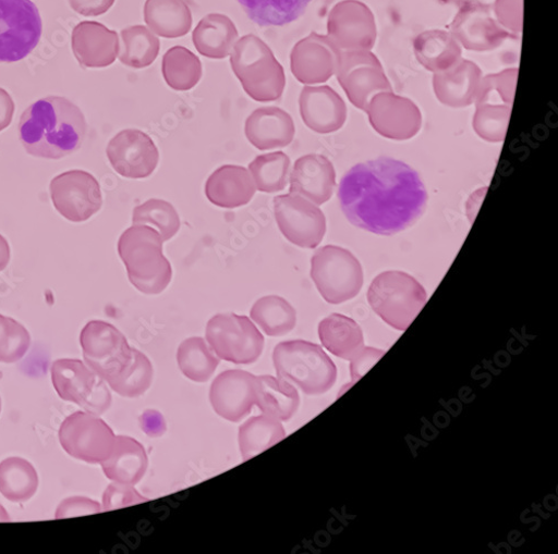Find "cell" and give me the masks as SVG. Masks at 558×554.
Here are the masks:
<instances>
[{
  "instance_id": "1",
  "label": "cell",
  "mask_w": 558,
  "mask_h": 554,
  "mask_svg": "<svg viewBox=\"0 0 558 554\" xmlns=\"http://www.w3.org/2000/svg\"><path fill=\"white\" fill-rule=\"evenodd\" d=\"M338 196L353 225L381 236L409 227L422 217L428 201L421 176L390 158L353 167L341 180Z\"/></svg>"
},
{
  "instance_id": "2",
  "label": "cell",
  "mask_w": 558,
  "mask_h": 554,
  "mask_svg": "<svg viewBox=\"0 0 558 554\" xmlns=\"http://www.w3.org/2000/svg\"><path fill=\"white\" fill-rule=\"evenodd\" d=\"M19 133L28 155L60 160L82 147L86 121L82 111L68 99L49 97L27 108L21 118Z\"/></svg>"
},
{
  "instance_id": "3",
  "label": "cell",
  "mask_w": 558,
  "mask_h": 554,
  "mask_svg": "<svg viewBox=\"0 0 558 554\" xmlns=\"http://www.w3.org/2000/svg\"><path fill=\"white\" fill-rule=\"evenodd\" d=\"M130 283L146 295H159L172 281V267L163 255V241L158 230L147 224H133L118 243Z\"/></svg>"
},
{
  "instance_id": "4",
  "label": "cell",
  "mask_w": 558,
  "mask_h": 554,
  "mask_svg": "<svg viewBox=\"0 0 558 554\" xmlns=\"http://www.w3.org/2000/svg\"><path fill=\"white\" fill-rule=\"evenodd\" d=\"M230 65L254 101L266 103L282 98L287 86L286 71L259 37H242L230 53Z\"/></svg>"
},
{
  "instance_id": "5",
  "label": "cell",
  "mask_w": 558,
  "mask_h": 554,
  "mask_svg": "<svg viewBox=\"0 0 558 554\" xmlns=\"http://www.w3.org/2000/svg\"><path fill=\"white\" fill-rule=\"evenodd\" d=\"M278 378L298 385L306 395L329 392L337 382L338 369L323 348L305 341L278 344L272 353Z\"/></svg>"
},
{
  "instance_id": "6",
  "label": "cell",
  "mask_w": 558,
  "mask_h": 554,
  "mask_svg": "<svg viewBox=\"0 0 558 554\" xmlns=\"http://www.w3.org/2000/svg\"><path fill=\"white\" fill-rule=\"evenodd\" d=\"M424 286L402 271H386L372 282L367 300L388 325L404 332L427 304Z\"/></svg>"
},
{
  "instance_id": "7",
  "label": "cell",
  "mask_w": 558,
  "mask_h": 554,
  "mask_svg": "<svg viewBox=\"0 0 558 554\" xmlns=\"http://www.w3.org/2000/svg\"><path fill=\"white\" fill-rule=\"evenodd\" d=\"M312 280L325 301L340 305L355 298L363 286V269L349 250L325 246L311 260Z\"/></svg>"
},
{
  "instance_id": "8",
  "label": "cell",
  "mask_w": 558,
  "mask_h": 554,
  "mask_svg": "<svg viewBox=\"0 0 558 554\" xmlns=\"http://www.w3.org/2000/svg\"><path fill=\"white\" fill-rule=\"evenodd\" d=\"M206 340L220 359L236 365L258 360L264 349V336L246 316L218 313L207 324Z\"/></svg>"
},
{
  "instance_id": "9",
  "label": "cell",
  "mask_w": 558,
  "mask_h": 554,
  "mask_svg": "<svg viewBox=\"0 0 558 554\" xmlns=\"http://www.w3.org/2000/svg\"><path fill=\"white\" fill-rule=\"evenodd\" d=\"M41 33L40 14L32 0H0V63L26 59Z\"/></svg>"
},
{
  "instance_id": "10",
  "label": "cell",
  "mask_w": 558,
  "mask_h": 554,
  "mask_svg": "<svg viewBox=\"0 0 558 554\" xmlns=\"http://www.w3.org/2000/svg\"><path fill=\"white\" fill-rule=\"evenodd\" d=\"M80 343L87 366L107 383L118 378L131 360L132 348L125 336L107 321H89Z\"/></svg>"
},
{
  "instance_id": "11",
  "label": "cell",
  "mask_w": 558,
  "mask_h": 554,
  "mask_svg": "<svg viewBox=\"0 0 558 554\" xmlns=\"http://www.w3.org/2000/svg\"><path fill=\"white\" fill-rule=\"evenodd\" d=\"M52 381L59 396L87 413L105 414L112 396L107 382L78 359H59L52 365Z\"/></svg>"
},
{
  "instance_id": "12",
  "label": "cell",
  "mask_w": 558,
  "mask_h": 554,
  "mask_svg": "<svg viewBox=\"0 0 558 554\" xmlns=\"http://www.w3.org/2000/svg\"><path fill=\"white\" fill-rule=\"evenodd\" d=\"M60 442L73 457L98 465L111 454L116 435L112 429L98 415L76 411L63 422Z\"/></svg>"
},
{
  "instance_id": "13",
  "label": "cell",
  "mask_w": 558,
  "mask_h": 554,
  "mask_svg": "<svg viewBox=\"0 0 558 554\" xmlns=\"http://www.w3.org/2000/svg\"><path fill=\"white\" fill-rule=\"evenodd\" d=\"M337 76L350 102L364 112L377 95L393 91L381 62L371 51L342 52Z\"/></svg>"
},
{
  "instance_id": "14",
  "label": "cell",
  "mask_w": 558,
  "mask_h": 554,
  "mask_svg": "<svg viewBox=\"0 0 558 554\" xmlns=\"http://www.w3.org/2000/svg\"><path fill=\"white\" fill-rule=\"evenodd\" d=\"M274 213L282 235L293 245L315 249L327 234V219L318 206L298 195L274 198Z\"/></svg>"
},
{
  "instance_id": "15",
  "label": "cell",
  "mask_w": 558,
  "mask_h": 554,
  "mask_svg": "<svg viewBox=\"0 0 558 554\" xmlns=\"http://www.w3.org/2000/svg\"><path fill=\"white\" fill-rule=\"evenodd\" d=\"M50 190L56 209L72 222L88 220L104 205L99 181L82 170L58 175L52 180Z\"/></svg>"
},
{
  "instance_id": "16",
  "label": "cell",
  "mask_w": 558,
  "mask_h": 554,
  "mask_svg": "<svg viewBox=\"0 0 558 554\" xmlns=\"http://www.w3.org/2000/svg\"><path fill=\"white\" fill-rule=\"evenodd\" d=\"M328 36L342 52L372 51L378 36L375 15L359 0H343L329 15Z\"/></svg>"
},
{
  "instance_id": "17",
  "label": "cell",
  "mask_w": 558,
  "mask_h": 554,
  "mask_svg": "<svg viewBox=\"0 0 558 554\" xmlns=\"http://www.w3.org/2000/svg\"><path fill=\"white\" fill-rule=\"evenodd\" d=\"M450 33L462 48L473 52H490L515 35L495 19L492 8L478 2L463 5L452 23Z\"/></svg>"
},
{
  "instance_id": "18",
  "label": "cell",
  "mask_w": 558,
  "mask_h": 554,
  "mask_svg": "<svg viewBox=\"0 0 558 554\" xmlns=\"http://www.w3.org/2000/svg\"><path fill=\"white\" fill-rule=\"evenodd\" d=\"M365 112L372 127L390 140H410L423 125L421 110L411 100L393 91L377 95L369 101Z\"/></svg>"
},
{
  "instance_id": "19",
  "label": "cell",
  "mask_w": 558,
  "mask_h": 554,
  "mask_svg": "<svg viewBox=\"0 0 558 554\" xmlns=\"http://www.w3.org/2000/svg\"><path fill=\"white\" fill-rule=\"evenodd\" d=\"M107 156L116 172L126 178H146L159 163V151L153 138L133 128L123 130L112 138Z\"/></svg>"
},
{
  "instance_id": "20",
  "label": "cell",
  "mask_w": 558,
  "mask_h": 554,
  "mask_svg": "<svg viewBox=\"0 0 558 554\" xmlns=\"http://www.w3.org/2000/svg\"><path fill=\"white\" fill-rule=\"evenodd\" d=\"M342 51L329 36L310 34L300 40L291 54V70L302 84H320L337 74Z\"/></svg>"
},
{
  "instance_id": "21",
  "label": "cell",
  "mask_w": 558,
  "mask_h": 554,
  "mask_svg": "<svg viewBox=\"0 0 558 554\" xmlns=\"http://www.w3.org/2000/svg\"><path fill=\"white\" fill-rule=\"evenodd\" d=\"M256 377L245 372L226 371L217 377L210 387V403L220 418L241 422L256 403Z\"/></svg>"
},
{
  "instance_id": "22",
  "label": "cell",
  "mask_w": 558,
  "mask_h": 554,
  "mask_svg": "<svg viewBox=\"0 0 558 554\" xmlns=\"http://www.w3.org/2000/svg\"><path fill=\"white\" fill-rule=\"evenodd\" d=\"M72 50L85 69H104L112 65L120 52L117 32L98 22H82L72 33Z\"/></svg>"
},
{
  "instance_id": "23",
  "label": "cell",
  "mask_w": 558,
  "mask_h": 554,
  "mask_svg": "<svg viewBox=\"0 0 558 554\" xmlns=\"http://www.w3.org/2000/svg\"><path fill=\"white\" fill-rule=\"evenodd\" d=\"M300 111L305 125L319 134L341 130L348 118L345 102L327 85L304 87L300 97Z\"/></svg>"
},
{
  "instance_id": "24",
  "label": "cell",
  "mask_w": 558,
  "mask_h": 554,
  "mask_svg": "<svg viewBox=\"0 0 558 554\" xmlns=\"http://www.w3.org/2000/svg\"><path fill=\"white\" fill-rule=\"evenodd\" d=\"M290 178V194L301 196L316 206L328 202L337 187V173L332 162L319 155H307L298 159Z\"/></svg>"
},
{
  "instance_id": "25",
  "label": "cell",
  "mask_w": 558,
  "mask_h": 554,
  "mask_svg": "<svg viewBox=\"0 0 558 554\" xmlns=\"http://www.w3.org/2000/svg\"><path fill=\"white\" fill-rule=\"evenodd\" d=\"M483 77V71L476 63L461 59L450 70L435 73V95L449 108L471 107L475 104Z\"/></svg>"
},
{
  "instance_id": "26",
  "label": "cell",
  "mask_w": 558,
  "mask_h": 554,
  "mask_svg": "<svg viewBox=\"0 0 558 554\" xmlns=\"http://www.w3.org/2000/svg\"><path fill=\"white\" fill-rule=\"evenodd\" d=\"M295 132L292 116L276 107L257 109L245 124L247 140L260 151L289 147L294 140Z\"/></svg>"
},
{
  "instance_id": "27",
  "label": "cell",
  "mask_w": 558,
  "mask_h": 554,
  "mask_svg": "<svg viewBox=\"0 0 558 554\" xmlns=\"http://www.w3.org/2000/svg\"><path fill=\"white\" fill-rule=\"evenodd\" d=\"M257 189L253 176L245 167L222 165L207 180L205 194L215 206L236 209L248 205Z\"/></svg>"
},
{
  "instance_id": "28",
  "label": "cell",
  "mask_w": 558,
  "mask_h": 554,
  "mask_svg": "<svg viewBox=\"0 0 558 554\" xmlns=\"http://www.w3.org/2000/svg\"><path fill=\"white\" fill-rule=\"evenodd\" d=\"M101 465L111 481L135 485L144 479L149 460L145 447L137 441L117 436L111 454Z\"/></svg>"
},
{
  "instance_id": "29",
  "label": "cell",
  "mask_w": 558,
  "mask_h": 554,
  "mask_svg": "<svg viewBox=\"0 0 558 554\" xmlns=\"http://www.w3.org/2000/svg\"><path fill=\"white\" fill-rule=\"evenodd\" d=\"M413 51L417 62L434 74L450 70L462 56L461 46L451 33L440 29L417 35L413 41Z\"/></svg>"
},
{
  "instance_id": "30",
  "label": "cell",
  "mask_w": 558,
  "mask_h": 554,
  "mask_svg": "<svg viewBox=\"0 0 558 554\" xmlns=\"http://www.w3.org/2000/svg\"><path fill=\"white\" fill-rule=\"evenodd\" d=\"M238 39L236 25L222 14L205 16L193 33V40L199 54L214 60L230 56Z\"/></svg>"
},
{
  "instance_id": "31",
  "label": "cell",
  "mask_w": 558,
  "mask_h": 554,
  "mask_svg": "<svg viewBox=\"0 0 558 554\" xmlns=\"http://www.w3.org/2000/svg\"><path fill=\"white\" fill-rule=\"evenodd\" d=\"M322 345L345 360L354 359L364 349V337L357 322L344 315L333 313L319 322Z\"/></svg>"
},
{
  "instance_id": "32",
  "label": "cell",
  "mask_w": 558,
  "mask_h": 554,
  "mask_svg": "<svg viewBox=\"0 0 558 554\" xmlns=\"http://www.w3.org/2000/svg\"><path fill=\"white\" fill-rule=\"evenodd\" d=\"M256 405L263 414L282 421H290L300 406L298 390L281 378H256Z\"/></svg>"
},
{
  "instance_id": "33",
  "label": "cell",
  "mask_w": 558,
  "mask_h": 554,
  "mask_svg": "<svg viewBox=\"0 0 558 554\" xmlns=\"http://www.w3.org/2000/svg\"><path fill=\"white\" fill-rule=\"evenodd\" d=\"M145 21L150 30L165 38L187 35L193 26V15L184 0H147Z\"/></svg>"
},
{
  "instance_id": "34",
  "label": "cell",
  "mask_w": 558,
  "mask_h": 554,
  "mask_svg": "<svg viewBox=\"0 0 558 554\" xmlns=\"http://www.w3.org/2000/svg\"><path fill=\"white\" fill-rule=\"evenodd\" d=\"M252 22L260 27H282L298 21L312 0H238Z\"/></svg>"
},
{
  "instance_id": "35",
  "label": "cell",
  "mask_w": 558,
  "mask_h": 554,
  "mask_svg": "<svg viewBox=\"0 0 558 554\" xmlns=\"http://www.w3.org/2000/svg\"><path fill=\"white\" fill-rule=\"evenodd\" d=\"M253 321L270 337H282L296 328L295 308L284 298L266 296L258 299L251 309Z\"/></svg>"
},
{
  "instance_id": "36",
  "label": "cell",
  "mask_w": 558,
  "mask_h": 554,
  "mask_svg": "<svg viewBox=\"0 0 558 554\" xmlns=\"http://www.w3.org/2000/svg\"><path fill=\"white\" fill-rule=\"evenodd\" d=\"M121 40L119 60L123 65L136 70L145 69L159 56L160 40L145 26L136 25L122 29Z\"/></svg>"
},
{
  "instance_id": "37",
  "label": "cell",
  "mask_w": 558,
  "mask_h": 554,
  "mask_svg": "<svg viewBox=\"0 0 558 554\" xmlns=\"http://www.w3.org/2000/svg\"><path fill=\"white\" fill-rule=\"evenodd\" d=\"M287 432L281 423L269 415H259L246 421L240 429L239 440L243 460H248L283 441Z\"/></svg>"
},
{
  "instance_id": "38",
  "label": "cell",
  "mask_w": 558,
  "mask_h": 554,
  "mask_svg": "<svg viewBox=\"0 0 558 554\" xmlns=\"http://www.w3.org/2000/svg\"><path fill=\"white\" fill-rule=\"evenodd\" d=\"M177 361L182 374L196 383H206L216 372L219 358L202 337H192L181 343Z\"/></svg>"
},
{
  "instance_id": "39",
  "label": "cell",
  "mask_w": 558,
  "mask_h": 554,
  "mask_svg": "<svg viewBox=\"0 0 558 554\" xmlns=\"http://www.w3.org/2000/svg\"><path fill=\"white\" fill-rule=\"evenodd\" d=\"M38 488V476L28 460L10 457L0 464V493L12 502H26Z\"/></svg>"
},
{
  "instance_id": "40",
  "label": "cell",
  "mask_w": 558,
  "mask_h": 554,
  "mask_svg": "<svg viewBox=\"0 0 558 554\" xmlns=\"http://www.w3.org/2000/svg\"><path fill=\"white\" fill-rule=\"evenodd\" d=\"M162 74L166 83L174 90L193 89L202 79L201 60L189 49L175 46L162 60Z\"/></svg>"
},
{
  "instance_id": "41",
  "label": "cell",
  "mask_w": 558,
  "mask_h": 554,
  "mask_svg": "<svg viewBox=\"0 0 558 554\" xmlns=\"http://www.w3.org/2000/svg\"><path fill=\"white\" fill-rule=\"evenodd\" d=\"M290 169L291 159L284 152L258 156L248 167L256 189L264 194L283 192L289 184Z\"/></svg>"
},
{
  "instance_id": "42",
  "label": "cell",
  "mask_w": 558,
  "mask_h": 554,
  "mask_svg": "<svg viewBox=\"0 0 558 554\" xmlns=\"http://www.w3.org/2000/svg\"><path fill=\"white\" fill-rule=\"evenodd\" d=\"M153 380L151 361L144 353L132 348L129 365L118 378L108 384L119 395L133 398L144 395L150 389Z\"/></svg>"
},
{
  "instance_id": "43",
  "label": "cell",
  "mask_w": 558,
  "mask_h": 554,
  "mask_svg": "<svg viewBox=\"0 0 558 554\" xmlns=\"http://www.w3.org/2000/svg\"><path fill=\"white\" fill-rule=\"evenodd\" d=\"M133 224L154 225L163 243L172 239L180 229V218L174 207L160 199H151L133 210Z\"/></svg>"
},
{
  "instance_id": "44",
  "label": "cell",
  "mask_w": 558,
  "mask_h": 554,
  "mask_svg": "<svg viewBox=\"0 0 558 554\" xmlns=\"http://www.w3.org/2000/svg\"><path fill=\"white\" fill-rule=\"evenodd\" d=\"M518 77V69H509L483 77L475 104L513 107Z\"/></svg>"
},
{
  "instance_id": "45",
  "label": "cell",
  "mask_w": 558,
  "mask_h": 554,
  "mask_svg": "<svg viewBox=\"0 0 558 554\" xmlns=\"http://www.w3.org/2000/svg\"><path fill=\"white\" fill-rule=\"evenodd\" d=\"M510 114L511 107L509 106H476V113L473 120L474 130L487 143H502L507 134Z\"/></svg>"
},
{
  "instance_id": "46",
  "label": "cell",
  "mask_w": 558,
  "mask_h": 554,
  "mask_svg": "<svg viewBox=\"0 0 558 554\" xmlns=\"http://www.w3.org/2000/svg\"><path fill=\"white\" fill-rule=\"evenodd\" d=\"M31 346L27 330L13 318L0 315V362L21 360Z\"/></svg>"
},
{
  "instance_id": "47",
  "label": "cell",
  "mask_w": 558,
  "mask_h": 554,
  "mask_svg": "<svg viewBox=\"0 0 558 554\" xmlns=\"http://www.w3.org/2000/svg\"><path fill=\"white\" fill-rule=\"evenodd\" d=\"M148 498L140 494L133 485L114 482L108 487L104 494V512H113L122 507L147 502Z\"/></svg>"
},
{
  "instance_id": "48",
  "label": "cell",
  "mask_w": 558,
  "mask_h": 554,
  "mask_svg": "<svg viewBox=\"0 0 558 554\" xmlns=\"http://www.w3.org/2000/svg\"><path fill=\"white\" fill-rule=\"evenodd\" d=\"M523 0H496L494 14L506 30L519 35L523 29Z\"/></svg>"
},
{
  "instance_id": "49",
  "label": "cell",
  "mask_w": 558,
  "mask_h": 554,
  "mask_svg": "<svg viewBox=\"0 0 558 554\" xmlns=\"http://www.w3.org/2000/svg\"><path fill=\"white\" fill-rule=\"evenodd\" d=\"M102 512V506L99 502L83 496H73L65 498L59 505L56 518L60 520L88 515H97Z\"/></svg>"
},
{
  "instance_id": "50",
  "label": "cell",
  "mask_w": 558,
  "mask_h": 554,
  "mask_svg": "<svg viewBox=\"0 0 558 554\" xmlns=\"http://www.w3.org/2000/svg\"><path fill=\"white\" fill-rule=\"evenodd\" d=\"M385 354L386 352L381 349L364 347V349L351 360V385L359 382Z\"/></svg>"
},
{
  "instance_id": "51",
  "label": "cell",
  "mask_w": 558,
  "mask_h": 554,
  "mask_svg": "<svg viewBox=\"0 0 558 554\" xmlns=\"http://www.w3.org/2000/svg\"><path fill=\"white\" fill-rule=\"evenodd\" d=\"M116 0H69L71 9L86 17L106 14L114 5Z\"/></svg>"
},
{
  "instance_id": "52",
  "label": "cell",
  "mask_w": 558,
  "mask_h": 554,
  "mask_svg": "<svg viewBox=\"0 0 558 554\" xmlns=\"http://www.w3.org/2000/svg\"><path fill=\"white\" fill-rule=\"evenodd\" d=\"M143 430L151 438H159L166 432V422L160 413L148 410L142 418Z\"/></svg>"
},
{
  "instance_id": "53",
  "label": "cell",
  "mask_w": 558,
  "mask_h": 554,
  "mask_svg": "<svg viewBox=\"0 0 558 554\" xmlns=\"http://www.w3.org/2000/svg\"><path fill=\"white\" fill-rule=\"evenodd\" d=\"M15 103L8 90L0 87V132L9 127L13 121Z\"/></svg>"
},
{
  "instance_id": "54",
  "label": "cell",
  "mask_w": 558,
  "mask_h": 554,
  "mask_svg": "<svg viewBox=\"0 0 558 554\" xmlns=\"http://www.w3.org/2000/svg\"><path fill=\"white\" fill-rule=\"evenodd\" d=\"M11 260V247L8 241L0 235V271L5 270Z\"/></svg>"
},
{
  "instance_id": "55",
  "label": "cell",
  "mask_w": 558,
  "mask_h": 554,
  "mask_svg": "<svg viewBox=\"0 0 558 554\" xmlns=\"http://www.w3.org/2000/svg\"><path fill=\"white\" fill-rule=\"evenodd\" d=\"M11 521V518H10V515L8 514L5 507L0 504V522H10Z\"/></svg>"
},
{
  "instance_id": "56",
  "label": "cell",
  "mask_w": 558,
  "mask_h": 554,
  "mask_svg": "<svg viewBox=\"0 0 558 554\" xmlns=\"http://www.w3.org/2000/svg\"><path fill=\"white\" fill-rule=\"evenodd\" d=\"M0 410H2V399H0Z\"/></svg>"
}]
</instances>
